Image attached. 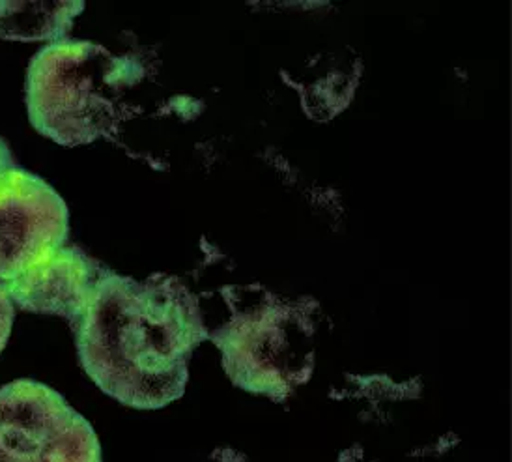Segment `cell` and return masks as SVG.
<instances>
[{"label": "cell", "instance_id": "8992f818", "mask_svg": "<svg viewBox=\"0 0 512 462\" xmlns=\"http://www.w3.org/2000/svg\"><path fill=\"white\" fill-rule=\"evenodd\" d=\"M83 2H0V38L15 42H60Z\"/></svg>", "mask_w": 512, "mask_h": 462}, {"label": "cell", "instance_id": "7a4b0ae2", "mask_svg": "<svg viewBox=\"0 0 512 462\" xmlns=\"http://www.w3.org/2000/svg\"><path fill=\"white\" fill-rule=\"evenodd\" d=\"M116 64L100 45L60 40L40 49L27 73L30 124L57 145L96 141L111 118Z\"/></svg>", "mask_w": 512, "mask_h": 462}, {"label": "cell", "instance_id": "52a82bcc", "mask_svg": "<svg viewBox=\"0 0 512 462\" xmlns=\"http://www.w3.org/2000/svg\"><path fill=\"white\" fill-rule=\"evenodd\" d=\"M15 305L12 304L8 292L0 285V352L6 347L8 337L12 332V324H14Z\"/></svg>", "mask_w": 512, "mask_h": 462}, {"label": "cell", "instance_id": "3957f363", "mask_svg": "<svg viewBox=\"0 0 512 462\" xmlns=\"http://www.w3.org/2000/svg\"><path fill=\"white\" fill-rule=\"evenodd\" d=\"M0 462H101L100 442L60 393L17 380L0 390Z\"/></svg>", "mask_w": 512, "mask_h": 462}, {"label": "cell", "instance_id": "5b68a950", "mask_svg": "<svg viewBox=\"0 0 512 462\" xmlns=\"http://www.w3.org/2000/svg\"><path fill=\"white\" fill-rule=\"evenodd\" d=\"M101 274L85 253L62 246L2 287L19 309L64 317L75 326L83 317Z\"/></svg>", "mask_w": 512, "mask_h": 462}, {"label": "cell", "instance_id": "277c9868", "mask_svg": "<svg viewBox=\"0 0 512 462\" xmlns=\"http://www.w3.org/2000/svg\"><path fill=\"white\" fill-rule=\"evenodd\" d=\"M68 232L70 216L62 197L23 169L0 139V285L64 246Z\"/></svg>", "mask_w": 512, "mask_h": 462}, {"label": "cell", "instance_id": "6da1fadb", "mask_svg": "<svg viewBox=\"0 0 512 462\" xmlns=\"http://www.w3.org/2000/svg\"><path fill=\"white\" fill-rule=\"evenodd\" d=\"M73 328L86 373L116 401L159 408L182 395L200 324L176 290L103 272Z\"/></svg>", "mask_w": 512, "mask_h": 462}]
</instances>
